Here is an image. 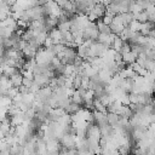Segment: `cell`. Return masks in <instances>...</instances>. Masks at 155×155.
Masks as SVG:
<instances>
[{
	"label": "cell",
	"instance_id": "15",
	"mask_svg": "<svg viewBox=\"0 0 155 155\" xmlns=\"http://www.w3.org/2000/svg\"><path fill=\"white\" fill-rule=\"evenodd\" d=\"M153 93H155V82L153 84Z\"/></svg>",
	"mask_w": 155,
	"mask_h": 155
},
{
	"label": "cell",
	"instance_id": "11",
	"mask_svg": "<svg viewBox=\"0 0 155 155\" xmlns=\"http://www.w3.org/2000/svg\"><path fill=\"white\" fill-rule=\"evenodd\" d=\"M80 109H81V108H80V105H79V104L70 102V103H69V105H68V107L64 109V111H65V114L73 115V114H76V113L80 110Z\"/></svg>",
	"mask_w": 155,
	"mask_h": 155
},
{
	"label": "cell",
	"instance_id": "4",
	"mask_svg": "<svg viewBox=\"0 0 155 155\" xmlns=\"http://www.w3.org/2000/svg\"><path fill=\"white\" fill-rule=\"evenodd\" d=\"M48 38L52 40L53 45H54V44H61V42H62V33H61L57 28H53L52 30L48 31Z\"/></svg>",
	"mask_w": 155,
	"mask_h": 155
},
{
	"label": "cell",
	"instance_id": "14",
	"mask_svg": "<svg viewBox=\"0 0 155 155\" xmlns=\"http://www.w3.org/2000/svg\"><path fill=\"white\" fill-rule=\"evenodd\" d=\"M145 56L150 61H155V50H145Z\"/></svg>",
	"mask_w": 155,
	"mask_h": 155
},
{
	"label": "cell",
	"instance_id": "3",
	"mask_svg": "<svg viewBox=\"0 0 155 155\" xmlns=\"http://www.w3.org/2000/svg\"><path fill=\"white\" fill-rule=\"evenodd\" d=\"M10 81L12 84V87L19 88L22 86V84H23V75H22V73L21 71H17L12 76H10Z\"/></svg>",
	"mask_w": 155,
	"mask_h": 155
},
{
	"label": "cell",
	"instance_id": "2",
	"mask_svg": "<svg viewBox=\"0 0 155 155\" xmlns=\"http://www.w3.org/2000/svg\"><path fill=\"white\" fill-rule=\"evenodd\" d=\"M36 52H38V50L33 45H30V44H27V46L22 50V54H23V57L25 59H33V58H35Z\"/></svg>",
	"mask_w": 155,
	"mask_h": 155
},
{
	"label": "cell",
	"instance_id": "7",
	"mask_svg": "<svg viewBox=\"0 0 155 155\" xmlns=\"http://www.w3.org/2000/svg\"><path fill=\"white\" fill-rule=\"evenodd\" d=\"M133 111H132V109L130 108V107H126V105H122L121 107V109L119 110V113H117V115L120 116V117H125V119H131L132 116H133Z\"/></svg>",
	"mask_w": 155,
	"mask_h": 155
},
{
	"label": "cell",
	"instance_id": "1",
	"mask_svg": "<svg viewBox=\"0 0 155 155\" xmlns=\"http://www.w3.org/2000/svg\"><path fill=\"white\" fill-rule=\"evenodd\" d=\"M59 144L63 145L64 149L70 150V149H76L75 148V134H64L61 139H59Z\"/></svg>",
	"mask_w": 155,
	"mask_h": 155
},
{
	"label": "cell",
	"instance_id": "13",
	"mask_svg": "<svg viewBox=\"0 0 155 155\" xmlns=\"http://www.w3.org/2000/svg\"><path fill=\"white\" fill-rule=\"evenodd\" d=\"M131 31H139V29H140V23L138 22V21H136V19H133L130 24H128V27H127Z\"/></svg>",
	"mask_w": 155,
	"mask_h": 155
},
{
	"label": "cell",
	"instance_id": "12",
	"mask_svg": "<svg viewBox=\"0 0 155 155\" xmlns=\"http://www.w3.org/2000/svg\"><path fill=\"white\" fill-rule=\"evenodd\" d=\"M70 99H71L73 103H76V104H79V105H81V104L84 103L82 96H81V93L79 92V90H74V93H73V96L70 97Z\"/></svg>",
	"mask_w": 155,
	"mask_h": 155
},
{
	"label": "cell",
	"instance_id": "10",
	"mask_svg": "<svg viewBox=\"0 0 155 155\" xmlns=\"http://www.w3.org/2000/svg\"><path fill=\"white\" fill-rule=\"evenodd\" d=\"M125 41H122V39L120 36H115L113 42H111V48L115 51V52H120L121 48H122V45H124Z\"/></svg>",
	"mask_w": 155,
	"mask_h": 155
},
{
	"label": "cell",
	"instance_id": "6",
	"mask_svg": "<svg viewBox=\"0 0 155 155\" xmlns=\"http://www.w3.org/2000/svg\"><path fill=\"white\" fill-rule=\"evenodd\" d=\"M137 57H138V56H137L134 52L130 51V52H127V53L122 54V62H124L125 64L131 65V64H133V63L137 61Z\"/></svg>",
	"mask_w": 155,
	"mask_h": 155
},
{
	"label": "cell",
	"instance_id": "9",
	"mask_svg": "<svg viewBox=\"0 0 155 155\" xmlns=\"http://www.w3.org/2000/svg\"><path fill=\"white\" fill-rule=\"evenodd\" d=\"M96 25H97V29H98L99 34H107V35L111 34V31H110V28H109V25L104 24V23L102 22V19H98V21H97V23H96Z\"/></svg>",
	"mask_w": 155,
	"mask_h": 155
},
{
	"label": "cell",
	"instance_id": "5",
	"mask_svg": "<svg viewBox=\"0 0 155 155\" xmlns=\"http://www.w3.org/2000/svg\"><path fill=\"white\" fill-rule=\"evenodd\" d=\"M119 17L121 19V23L124 24V27H128V24L133 21V15L127 11V12H122V13H119Z\"/></svg>",
	"mask_w": 155,
	"mask_h": 155
},
{
	"label": "cell",
	"instance_id": "8",
	"mask_svg": "<svg viewBox=\"0 0 155 155\" xmlns=\"http://www.w3.org/2000/svg\"><path fill=\"white\" fill-rule=\"evenodd\" d=\"M119 120H120V116H119V115H116V114H114V113H107V121H108V124H109L113 128L117 127Z\"/></svg>",
	"mask_w": 155,
	"mask_h": 155
}]
</instances>
